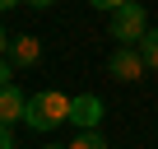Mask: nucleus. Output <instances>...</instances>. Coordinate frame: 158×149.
<instances>
[{"instance_id":"nucleus-10","label":"nucleus","mask_w":158,"mask_h":149,"mask_svg":"<svg viewBox=\"0 0 158 149\" xmlns=\"http://www.w3.org/2000/svg\"><path fill=\"white\" fill-rule=\"evenodd\" d=\"M89 5H98V10H107V14H112V10H121V5H126V0H89Z\"/></svg>"},{"instance_id":"nucleus-8","label":"nucleus","mask_w":158,"mask_h":149,"mask_svg":"<svg viewBox=\"0 0 158 149\" xmlns=\"http://www.w3.org/2000/svg\"><path fill=\"white\" fill-rule=\"evenodd\" d=\"M65 149H107V144H102V135H98V130H79Z\"/></svg>"},{"instance_id":"nucleus-4","label":"nucleus","mask_w":158,"mask_h":149,"mask_svg":"<svg viewBox=\"0 0 158 149\" xmlns=\"http://www.w3.org/2000/svg\"><path fill=\"white\" fill-rule=\"evenodd\" d=\"M70 121H74L79 130H98V121H102V98H98V93H79L74 107H70Z\"/></svg>"},{"instance_id":"nucleus-15","label":"nucleus","mask_w":158,"mask_h":149,"mask_svg":"<svg viewBox=\"0 0 158 149\" xmlns=\"http://www.w3.org/2000/svg\"><path fill=\"white\" fill-rule=\"evenodd\" d=\"M47 149H60V144H47Z\"/></svg>"},{"instance_id":"nucleus-3","label":"nucleus","mask_w":158,"mask_h":149,"mask_svg":"<svg viewBox=\"0 0 158 149\" xmlns=\"http://www.w3.org/2000/svg\"><path fill=\"white\" fill-rule=\"evenodd\" d=\"M107 70L116 74L121 84H135V79H144V70H149V61H144V51H139V47H126V42H121V47L112 51Z\"/></svg>"},{"instance_id":"nucleus-2","label":"nucleus","mask_w":158,"mask_h":149,"mask_svg":"<svg viewBox=\"0 0 158 149\" xmlns=\"http://www.w3.org/2000/svg\"><path fill=\"white\" fill-rule=\"evenodd\" d=\"M112 37L116 42H126V47H139V37L149 33V14H144V5H135V0H126L121 10H112Z\"/></svg>"},{"instance_id":"nucleus-7","label":"nucleus","mask_w":158,"mask_h":149,"mask_svg":"<svg viewBox=\"0 0 158 149\" xmlns=\"http://www.w3.org/2000/svg\"><path fill=\"white\" fill-rule=\"evenodd\" d=\"M139 51H144V61H149V70H158V28H149V33L139 37Z\"/></svg>"},{"instance_id":"nucleus-6","label":"nucleus","mask_w":158,"mask_h":149,"mask_svg":"<svg viewBox=\"0 0 158 149\" xmlns=\"http://www.w3.org/2000/svg\"><path fill=\"white\" fill-rule=\"evenodd\" d=\"M5 56H10V65H37L42 42H37V37H28V33H23V37H10V51H5Z\"/></svg>"},{"instance_id":"nucleus-5","label":"nucleus","mask_w":158,"mask_h":149,"mask_svg":"<svg viewBox=\"0 0 158 149\" xmlns=\"http://www.w3.org/2000/svg\"><path fill=\"white\" fill-rule=\"evenodd\" d=\"M23 112H28V98H23L14 84H5V89H0V126L23 121Z\"/></svg>"},{"instance_id":"nucleus-11","label":"nucleus","mask_w":158,"mask_h":149,"mask_svg":"<svg viewBox=\"0 0 158 149\" xmlns=\"http://www.w3.org/2000/svg\"><path fill=\"white\" fill-rule=\"evenodd\" d=\"M0 149H14V130L10 126H0Z\"/></svg>"},{"instance_id":"nucleus-14","label":"nucleus","mask_w":158,"mask_h":149,"mask_svg":"<svg viewBox=\"0 0 158 149\" xmlns=\"http://www.w3.org/2000/svg\"><path fill=\"white\" fill-rule=\"evenodd\" d=\"M14 5H23V0H0V10H14Z\"/></svg>"},{"instance_id":"nucleus-12","label":"nucleus","mask_w":158,"mask_h":149,"mask_svg":"<svg viewBox=\"0 0 158 149\" xmlns=\"http://www.w3.org/2000/svg\"><path fill=\"white\" fill-rule=\"evenodd\" d=\"M23 5H28V10H51L56 0H23Z\"/></svg>"},{"instance_id":"nucleus-1","label":"nucleus","mask_w":158,"mask_h":149,"mask_svg":"<svg viewBox=\"0 0 158 149\" xmlns=\"http://www.w3.org/2000/svg\"><path fill=\"white\" fill-rule=\"evenodd\" d=\"M70 107H74V98H65V93H56V89H42V93L28 98L23 126H33V130H51V126L70 121Z\"/></svg>"},{"instance_id":"nucleus-13","label":"nucleus","mask_w":158,"mask_h":149,"mask_svg":"<svg viewBox=\"0 0 158 149\" xmlns=\"http://www.w3.org/2000/svg\"><path fill=\"white\" fill-rule=\"evenodd\" d=\"M10 51V37H5V23H0V56Z\"/></svg>"},{"instance_id":"nucleus-9","label":"nucleus","mask_w":158,"mask_h":149,"mask_svg":"<svg viewBox=\"0 0 158 149\" xmlns=\"http://www.w3.org/2000/svg\"><path fill=\"white\" fill-rule=\"evenodd\" d=\"M10 74H14V65H10V56H0V89L10 84Z\"/></svg>"}]
</instances>
